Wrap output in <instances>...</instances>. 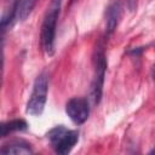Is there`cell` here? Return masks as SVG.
Listing matches in <instances>:
<instances>
[{
  "instance_id": "obj_10",
  "label": "cell",
  "mask_w": 155,
  "mask_h": 155,
  "mask_svg": "<svg viewBox=\"0 0 155 155\" xmlns=\"http://www.w3.org/2000/svg\"><path fill=\"white\" fill-rule=\"evenodd\" d=\"M136 2H137V0H128V8H130L131 11L134 10V7H136Z\"/></svg>"
},
{
  "instance_id": "obj_1",
  "label": "cell",
  "mask_w": 155,
  "mask_h": 155,
  "mask_svg": "<svg viewBox=\"0 0 155 155\" xmlns=\"http://www.w3.org/2000/svg\"><path fill=\"white\" fill-rule=\"evenodd\" d=\"M61 6H62V0H52L41 25V34H40L41 46L47 56H52L54 51L56 27H57Z\"/></svg>"
},
{
  "instance_id": "obj_3",
  "label": "cell",
  "mask_w": 155,
  "mask_h": 155,
  "mask_svg": "<svg viewBox=\"0 0 155 155\" xmlns=\"http://www.w3.org/2000/svg\"><path fill=\"white\" fill-rule=\"evenodd\" d=\"M48 91V76L46 73H41L34 81L30 98L27 103L25 111L33 116H40L44 111Z\"/></svg>"
},
{
  "instance_id": "obj_4",
  "label": "cell",
  "mask_w": 155,
  "mask_h": 155,
  "mask_svg": "<svg viewBox=\"0 0 155 155\" xmlns=\"http://www.w3.org/2000/svg\"><path fill=\"white\" fill-rule=\"evenodd\" d=\"M47 138L53 150L59 155H67L71 151L79 140V133L63 126H57L47 133Z\"/></svg>"
},
{
  "instance_id": "obj_9",
  "label": "cell",
  "mask_w": 155,
  "mask_h": 155,
  "mask_svg": "<svg viewBox=\"0 0 155 155\" xmlns=\"http://www.w3.org/2000/svg\"><path fill=\"white\" fill-rule=\"evenodd\" d=\"M35 4H36V0H21L19 7H18V19L24 21L34 8Z\"/></svg>"
},
{
  "instance_id": "obj_6",
  "label": "cell",
  "mask_w": 155,
  "mask_h": 155,
  "mask_svg": "<svg viewBox=\"0 0 155 155\" xmlns=\"http://www.w3.org/2000/svg\"><path fill=\"white\" fill-rule=\"evenodd\" d=\"M121 2L119 0H115L114 2H111L105 12V30H107V35H110L117 27L120 16H121Z\"/></svg>"
},
{
  "instance_id": "obj_5",
  "label": "cell",
  "mask_w": 155,
  "mask_h": 155,
  "mask_svg": "<svg viewBox=\"0 0 155 155\" xmlns=\"http://www.w3.org/2000/svg\"><path fill=\"white\" fill-rule=\"evenodd\" d=\"M65 113L74 124L76 125L84 124L90 115L88 101L81 97H75L69 99L65 104Z\"/></svg>"
},
{
  "instance_id": "obj_8",
  "label": "cell",
  "mask_w": 155,
  "mask_h": 155,
  "mask_svg": "<svg viewBox=\"0 0 155 155\" xmlns=\"http://www.w3.org/2000/svg\"><path fill=\"white\" fill-rule=\"evenodd\" d=\"M27 128V122L22 119H13L6 122L1 124V137H6L7 134L16 132V131H23Z\"/></svg>"
},
{
  "instance_id": "obj_7",
  "label": "cell",
  "mask_w": 155,
  "mask_h": 155,
  "mask_svg": "<svg viewBox=\"0 0 155 155\" xmlns=\"http://www.w3.org/2000/svg\"><path fill=\"white\" fill-rule=\"evenodd\" d=\"M0 153L4 155H8V154H33V149L30 147V144L23 142V140H12L8 144H5L1 149Z\"/></svg>"
},
{
  "instance_id": "obj_2",
  "label": "cell",
  "mask_w": 155,
  "mask_h": 155,
  "mask_svg": "<svg viewBox=\"0 0 155 155\" xmlns=\"http://www.w3.org/2000/svg\"><path fill=\"white\" fill-rule=\"evenodd\" d=\"M93 64H94V75L90 87V101L93 105H97L101 102L103 93V84L107 70V58L102 46H98L93 54Z\"/></svg>"
}]
</instances>
